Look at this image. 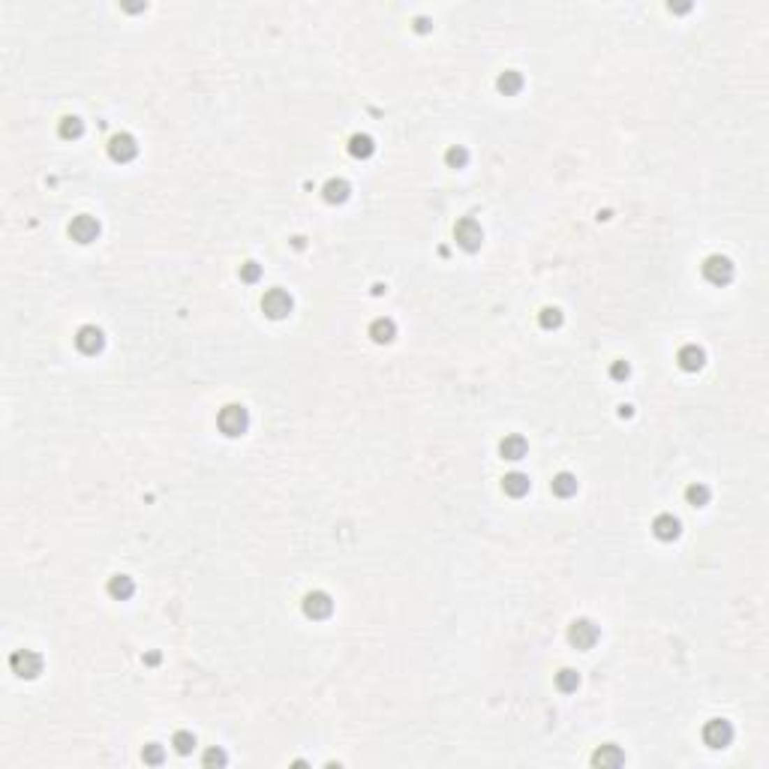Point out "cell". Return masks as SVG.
<instances>
[{"instance_id":"6da1fadb","label":"cell","mask_w":769,"mask_h":769,"mask_svg":"<svg viewBox=\"0 0 769 769\" xmlns=\"http://www.w3.org/2000/svg\"><path fill=\"white\" fill-rule=\"evenodd\" d=\"M217 427H219V433L228 436V439L244 436L247 427H249V412H247V406H241V403H228V406H223V409H219V415H217Z\"/></svg>"},{"instance_id":"7a4b0ae2","label":"cell","mask_w":769,"mask_h":769,"mask_svg":"<svg viewBox=\"0 0 769 769\" xmlns=\"http://www.w3.org/2000/svg\"><path fill=\"white\" fill-rule=\"evenodd\" d=\"M454 241H457V247H460V249H466V253H475V249H481V244H484V228H481V223H478V219H472V217H463L460 223L454 226Z\"/></svg>"},{"instance_id":"3957f363","label":"cell","mask_w":769,"mask_h":769,"mask_svg":"<svg viewBox=\"0 0 769 769\" xmlns=\"http://www.w3.org/2000/svg\"><path fill=\"white\" fill-rule=\"evenodd\" d=\"M292 295L286 292V288H268V292L262 295V313L268 318H274V322H279V318H286L288 313H292Z\"/></svg>"},{"instance_id":"277c9868","label":"cell","mask_w":769,"mask_h":769,"mask_svg":"<svg viewBox=\"0 0 769 769\" xmlns=\"http://www.w3.org/2000/svg\"><path fill=\"white\" fill-rule=\"evenodd\" d=\"M9 667L22 679H36L43 673V658H39V652H34V649H18V652L9 655Z\"/></svg>"},{"instance_id":"5b68a950","label":"cell","mask_w":769,"mask_h":769,"mask_svg":"<svg viewBox=\"0 0 769 769\" xmlns=\"http://www.w3.org/2000/svg\"><path fill=\"white\" fill-rule=\"evenodd\" d=\"M598 625L592 622V619H574L571 625H568V643H571L574 649H592L598 643Z\"/></svg>"},{"instance_id":"8992f818","label":"cell","mask_w":769,"mask_h":769,"mask_svg":"<svg viewBox=\"0 0 769 769\" xmlns=\"http://www.w3.org/2000/svg\"><path fill=\"white\" fill-rule=\"evenodd\" d=\"M703 277L712 286H727L733 279V262L727 256H722V253L709 256L706 262H703Z\"/></svg>"},{"instance_id":"52a82bcc","label":"cell","mask_w":769,"mask_h":769,"mask_svg":"<svg viewBox=\"0 0 769 769\" xmlns=\"http://www.w3.org/2000/svg\"><path fill=\"white\" fill-rule=\"evenodd\" d=\"M66 232L75 244H91L99 237V219L91 217V214H78V217H73V223H69Z\"/></svg>"},{"instance_id":"ba28073f","label":"cell","mask_w":769,"mask_h":769,"mask_svg":"<svg viewBox=\"0 0 769 769\" xmlns=\"http://www.w3.org/2000/svg\"><path fill=\"white\" fill-rule=\"evenodd\" d=\"M703 742L709 748H727V745L733 742L731 722H724V718H712V722H706L703 724Z\"/></svg>"},{"instance_id":"9c48e42d","label":"cell","mask_w":769,"mask_h":769,"mask_svg":"<svg viewBox=\"0 0 769 769\" xmlns=\"http://www.w3.org/2000/svg\"><path fill=\"white\" fill-rule=\"evenodd\" d=\"M304 616L307 619H328L334 610V601H331V595L322 592V589H313V592H307L304 595Z\"/></svg>"},{"instance_id":"30bf717a","label":"cell","mask_w":769,"mask_h":769,"mask_svg":"<svg viewBox=\"0 0 769 769\" xmlns=\"http://www.w3.org/2000/svg\"><path fill=\"white\" fill-rule=\"evenodd\" d=\"M105 147H108V156H112L115 163H129V159H136V154H138V145L129 133H115L112 138H108Z\"/></svg>"},{"instance_id":"8fae6325","label":"cell","mask_w":769,"mask_h":769,"mask_svg":"<svg viewBox=\"0 0 769 769\" xmlns=\"http://www.w3.org/2000/svg\"><path fill=\"white\" fill-rule=\"evenodd\" d=\"M103 346H105V334L99 331L96 325H82L75 331V349L78 352L96 355V352H103Z\"/></svg>"},{"instance_id":"7c38bea8","label":"cell","mask_w":769,"mask_h":769,"mask_svg":"<svg viewBox=\"0 0 769 769\" xmlns=\"http://www.w3.org/2000/svg\"><path fill=\"white\" fill-rule=\"evenodd\" d=\"M703 361H706V352L697 343H688V346H682L676 352V364L685 369V373H697V369L703 367Z\"/></svg>"},{"instance_id":"4fadbf2b","label":"cell","mask_w":769,"mask_h":769,"mask_svg":"<svg viewBox=\"0 0 769 769\" xmlns=\"http://www.w3.org/2000/svg\"><path fill=\"white\" fill-rule=\"evenodd\" d=\"M526 451H529L526 439H523V436H517V433L505 436L502 442H499V457H502V460H511V463H514V460H523Z\"/></svg>"},{"instance_id":"5bb4252c","label":"cell","mask_w":769,"mask_h":769,"mask_svg":"<svg viewBox=\"0 0 769 769\" xmlns=\"http://www.w3.org/2000/svg\"><path fill=\"white\" fill-rule=\"evenodd\" d=\"M349 196H352V186H349V181H343V177H331V181L322 186V198L328 205H343Z\"/></svg>"},{"instance_id":"9a60e30c","label":"cell","mask_w":769,"mask_h":769,"mask_svg":"<svg viewBox=\"0 0 769 769\" xmlns=\"http://www.w3.org/2000/svg\"><path fill=\"white\" fill-rule=\"evenodd\" d=\"M105 589H108V595H112L115 601H126V598H133L136 583H133V577L129 574H115V577H108Z\"/></svg>"},{"instance_id":"2e32d148","label":"cell","mask_w":769,"mask_h":769,"mask_svg":"<svg viewBox=\"0 0 769 769\" xmlns=\"http://www.w3.org/2000/svg\"><path fill=\"white\" fill-rule=\"evenodd\" d=\"M652 535L658 541H673V538H679V520L673 514H658L652 520Z\"/></svg>"},{"instance_id":"e0dca14e","label":"cell","mask_w":769,"mask_h":769,"mask_svg":"<svg viewBox=\"0 0 769 769\" xmlns=\"http://www.w3.org/2000/svg\"><path fill=\"white\" fill-rule=\"evenodd\" d=\"M397 337V325H394V318H385V316H379L369 322V339L373 343H391V339Z\"/></svg>"},{"instance_id":"ac0fdd59","label":"cell","mask_w":769,"mask_h":769,"mask_svg":"<svg viewBox=\"0 0 769 769\" xmlns=\"http://www.w3.org/2000/svg\"><path fill=\"white\" fill-rule=\"evenodd\" d=\"M622 763H625V754H622V748L613 745V742L601 745L592 754V766H622Z\"/></svg>"},{"instance_id":"d6986e66","label":"cell","mask_w":769,"mask_h":769,"mask_svg":"<svg viewBox=\"0 0 769 769\" xmlns=\"http://www.w3.org/2000/svg\"><path fill=\"white\" fill-rule=\"evenodd\" d=\"M349 154H352L355 159H369L376 154V142H373V136H367V133H355L352 138H349Z\"/></svg>"},{"instance_id":"ffe728a7","label":"cell","mask_w":769,"mask_h":769,"mask_svg":"<svg viewBox=\"0 0 769 769\" xmlns=\"http://www.w3.org/2000/svg\"><path fill=\"white\" fill-rule=\"evenodd\" d=\"M502 490H505V496H511V499L526 496V493H529V475H523V472H508V475L502 478Z\"/></svg>"},{"instance_id":"44dd1931","label":"cell","mask_w":769,"mask_h":769,"mask_svg":"<svg viewBox=\"0 0 769 769\" xmlns=\"http://www.w3.org/2000/svg\"><path fill=\"white\" fill-rule=\"evenodd\" d=\"M496 87H499V94L514 96V94L523 91V75L517 73V69H505V73L496 78Z\"/></svg>"},{"instance_id":"7402d4cb","label":"cell","mask_w":769,"mask_h":769,"mask_svg":"<svg viewBox=\"0 0 769 769\" xmlns=\"http://www.w3.org/2000/svg\"><path fill=\"white\" fill-rule=\"evenodd\" d=\"M550 490H553V496H559V499L574 496V493H577V478H574L571 472H559V475H553Z\"/></svg>"},{"instance_id":"603a6c76","label":"cell","mask_w":769,"mask_h":769,"mask_svg":"<svg viewBox=\"0 0 769 769\" xmlns=\"http://www.w3.org/2000/svg\"><path fill=\"white\" fill-rule=\"evenodd\" d=\"M85 133V124H82V117H75V115H66L61 117V124H57V136L66 138V142H73V138H78Z\"/></svg>"},{"instance_id":"cb8c5ba5","label":"cell","mask_w":769,"mask_h":769,"mask_svg":"<svg viewBox=\"0 0 769 769\" xmlns=\"http://www.w3.org/2000/svg\"><path fill=\"white\" fill-rule=\"evenodd\" d=\"M577 685H580V673L571 671V667H562V671L556 673V688H559L562 694L577 691Z\"/></svg>"},{"instance_id":"d4e9b609","label":"cell","mask_w":769,"mask_h":769,"mask_svg":"<svg viewBox=\"0 0 769 769\" xmlns=\"http://www.w3.org/2000/svg\"><path fill=\"white\" fill-rule=\"evenodd\" d=\"M685 502L691 505V508H703V505L709 502V487L701 484V481L688 484V487H685Z\"/></svg>"},{"instance_id":"484cf974","label":"cell","mask_w":769,"mask_h":769,"mask_svg":"<svg viewBox=\"0 0 769 769\" xmlns=\"http://www.w3.org/2000/svg\"><path fill=\"white\" fill-rule=\"evenodd\" d=\"M538 325H541L544 331H556V328L562 325V309H559V307H544L541 313H538Z\"/></svg>"},{"instance_id":"4316f807","label":"cell","mask_w":769,"mask_h":769,"mask_svg":"<svg viewBox=\"0 0 769 769\" xmlns=\"http://www.w3.org/2000/svg\"><path fill=\"white\" fill-rule=\"evenodd\" d=\"M445 163H448V168H466L469 151H466V147H460V145L448 147V151H445Z\"/></svg>"},{"instance_id":"83f0119b","label":"cell","mask_w":769,"mask_h":769,"mask_svg":"<svg viewBox=\"0 0 769 769\" xmlns=\"http://www.w3.org/2000/svg\"><path fill=\"white\" fill-rule=\"evenodd\" d=\"M172 745H175V752L177 754H189L196 748V736L189 733V731H177L175 736H172Z\"/></svg>"},{"instance_id":"f1b7e54d","label":"cell","mask_w":769,"mask_h":769,"mask_svg":"<svg viewBox=\"0 0 769 769\" xmlns=\"http://www.w3.org/2000/svg\"><path fill=\"white\" fill-rule=\"evenodd\" d=\"M163 757H166V752H163V745H159V742L145 745V752H142V761H145V763L156 766V763H163Z\"/></svg>"},{"instance_id":"f546056e","label":"cell","mask_w":769,"mask_h":769,"mask_svg":"<svg viewBox=\"0 0 769 769\" xmlns=\"http://www.w3.org/2000/svg\"><path fill=\"white\" fill-rule=\"evenodd\" d=\"M237 277H241L244 283H256V279L262 277V265H258V262H244L241 271H237Z\"/></svg>"},{"instance_id":"4dcf8cb0","label":"cell","mask_w":769,"mask_h":769,"mask_svg":"<svg viewBox=\"0 0 769 769\" xmlns=\"http://www.w3.org/2000/svg\"><path fill=\"white\" fill-rule=\"evenodd\" d=\"M628 376H631V367H628L625 361H613L610 364V379H613V382H625Z\"/></svg>"},{"instance_id":"1f68e13d","label":"cell","mask_w":769,"mask_h":769,"mask_svg":"<svg viewBox=\"0 0 769 769\" xmlns=\"http://www.w3.org/2000/svg\"><path fill=\"white\" fill-rule=\"evenodd\" d=\"M202 763L205 766H226V754L219 752V748H207L205 757H202Z\"/></svg>"},{"instance_id":"d6a6232c","label":"cell","mask_w":769,"mask_h":769,"mask_svg":"<svg viewBox=\"0 0 769 769\" xmlns=\"http://www.w3.org/2000/svg\"><path fill=\"white\" fill-rule=\"evenodd\" d=\"M415 31H418V34L430 31V24H427V18H418V22H415Z\"/></svg>"}]
</instances>
